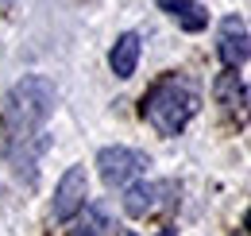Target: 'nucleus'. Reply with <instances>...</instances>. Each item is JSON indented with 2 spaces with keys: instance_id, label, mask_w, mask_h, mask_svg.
<instances>
[{
  "instance_id": "obj_1",
  "label": "nucleus",
  "mask_w": 251,
  "mask_h": 236,
  "mask_svg": "<svg viewBox=\"0 0 251 236\" xmlns=\"http://www.w3.org/2000/svg\"><path fill=\"white\" fill-rule=\"evenodd\" d=\"M54 113V86L43 74H27L20 78L8 101H4V132H8V151L12 163L20 167V178L31 182L35 175V159L39 151H47V140L39 136L47 117Z\"/></svg>"
},
{
  "instance_id": "obj_2",
  "label": "nucleus",
  "mask_w": 251,
  "mask_h": 236,
  "mask_svg": "<svg viewBox=\"0 0 251 236\" xmlns=\"http://www.w3.org/2000/svg\"><path fill=\"white\" fill-rule=\"evenodd\" d=\"M201 109V93L186 74H166L143 97V120L158 136H178Z\"/></svg>"
},
{
  "instance_id": "obj_3",
  "label": "nucleus",
  "mask_w": 251,
  "mask_h": 236,
  "mask_svg": "<svg viewBox=\"0 0 251 236\" xmlns=\"http://www.w3.org/2000/svg\"><path fill=\"white\" fill-rule=\"evenodd\" d=\"M97 171H100V182L120 190V186H131L135 178L147 171V155L131 148H104L97 155Z\"/></svg>"
},
{
  "instance_id": "obj_4",
  "label": "nucleus",
  "mask_w": 251,
  "mask_h": 236,
  "mask_svg": "<svg viewBox=\"0 0 251 236\" xmlns=\"http://www.w3.org/2000/svg\"><path fill=\"white\" fill-rule=\"evenodd\" d=\"M213 97H217V105L224 109V117L232 120L236 128H244L251 120V86L240 78V74L224 70L217 82H213Z\"/></svg>"
},
{
  "instance_id": "obj_5",
  "label": "nucleus",
  "mask_w": 251,
  "mask_h": 236,
  "mask_svg": "<svg viewBox=\"0 0 251 236\" xmlns=\"http://www.w3.org/2000/svg\"><path fill=\"white\" fill-rule=\"evenodd\" d=\"M217 55L228 70H240V66L251 59V35H248V24H244L240 16H224V20H220Z\"/></svg>"
},
{
  "instance_id": "obj_6",
  "label": "nucleus",
  "mask_w": 251,
  "mask_h": 236,
  "mask_svg": "<svg viewBox=\"0 0 251 236\" xmlns=\"http://www.w3.org/2000/svg\"><path fill=\"white\" fill-rule=\"evenodd\" d=\"M174 194H178L174 182H139V186H131L124 194V209L131 217H151L158 209L174 206Z\"/></svg>"
},
{
  "instance_id": "obj_7",
  "label": "nucleus",
  "mask_w": 251,
  "mask_h": 236,
  "mask_svg": "<svg viewBox=\"0 0 251 236\" xmlns=\"http://www.w3.org/2000/svg\"><path fill=\"white\" fill-rule=\"evenodd\" d=\"M85 190H89L85 171L70 167L62 175V182H58V190H54V221H70L74 213H81L85 209Z\"/></svg>"
},
{
  "instance_id": "obj_8",
  "label": "nucleus",
  "mask_w": 251,
  "mask_h": 236,
  "mask_svg": "<svg viewBox=\"0 0 251 236\" xmlns=\"http://www.w3.org/2000/svg\"><path fill=\"white\" fill-rule=\"evenodd\" d=\"M158 8L182 31H205V24H209V12H205L197 0H158Z\"/></svg>"
},
{
  "instance_id": "obj_9",
  "label": "nucleus",
  "mask_w": 251,
  "mask_h": 236,
  "mask_svg": "<svg viewBox=\"0 0 251 236\" xmlns=\"http://www.w3.org/2000/svg\"><path fill=\"white\" fill-rule=\"evenodd\" d=\"M108 66H112L116 78H131L135 74V66H139V35L135 31H127V35L116 39V47L108 55Z\"/></svg>"
},
{
  "instance_id": "obj_10",
  "label": "nucleus",
  "mask_w": 251,
  "mask_h": 236,
  "mask_svg": "<svg viewBox=\"0 0 251 236\" xmlns=\"http://www.w3.org/2000/svg\"><path fill=\"white\" fill-rule=\"evenodd\" d=\"M108 233V217L100 213V209H89L81 221H77V229H74V236H104Z\"/></svg>"
},
{
  "instance_id": "obj_11",
  "label": "nucleus",
  "mask_w": 251,
  "mask_h": 236,
  "mask_svg": "<svg viewBox=\"0 0 251 236\" xmlns=\"http://www.w3.org/2000/svg\"><path fill=\"white\" fill-rule=\"evenodd\" d=\"M248 233H251V209H248Z\"/></svg>"
}]
</instances>
